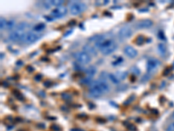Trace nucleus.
I'll return each instance as SVG.
<instances>
[{
	"label": "nucleus",
	"instance_id": "16",
	"mask_svg": "<svg viewBox=\"0 0 174 131\" xmlns=\"http://www.w3.org/2000/svg\"><path fill=\"white\" fill-rule=\"evenodd\" d=\"M14 26V21H6L5 30H11Z\"/></svg>",
	"mask_w": 174,
	"mask_h": 131
},
{
	"label": "nucleus",
	"instance_id": "15",
	"mask_svg": "<svg viewBox=\"0 0 174 131\" xmlns=\"http://www.w3.org/2000/svg\"><path fill=\"white\" fill-rule=\"evenodd\" d=\"M108 78L112 80L114 84H118V83H119V80H118V78H117V76H116L115 74H108Z\"/></svg>",
	"mask_w": 174,
	"mask_h": 131
},
{
	"label": "nucleus",
	"instance_id": "12",
	"mask_svg": "<svg viewBox=\"0 0 174 131\" xmlns=\"http://www.w3.org/2000/svg\"><path fill=\"white\" fill-rule=\"evenodd\" d=\"M64 4V1L63 0H53V1H46L44 3L45 6L48 8H50L51 6H55V7H59L62 6V5Z\"/></svg>",
	"mask_w": 174,
	"mask_h": 131
},
{
	"label": "nucleus",
	"instance_id": "8",
	"mask_svg": "<svg viewBox=\"0 0 174 131\" xmlns=\"http://www.w3.org/2000/svg\"><path fill=\"white\" fill-rule=\"evenodd\" d=\"M132 34V29L128 25H124L118 32V37L120 40H125Z\"/></svg>",
	"mask_w": 174,
	"mask_h": 131
},
{
	"label": "nucleus",
	"instance_id": "2",
	"mask_svg": "<svg viewBox=\"0 0 174 131\" xmlns=\"http://www.w3.org/2000/svg\"><path fill=\"white\" fill-rule=\"evenodd\" d=\"M30 25L26 22H21L17 25L9 36V39L11 41H22L24 36L29 33Z\"/></svg>",
	"mask_w": 174,
	"mask_h": 131
},
{
	"label": "nucleus",
	"instance_id": "7",
	"mask_svg": "<svg viewBox=\"0 0 174 131\" xmlns=\"http://www.w3.org/2000/svg\"><path fill=\"white\" fill-rule=\"evenodd\" d=\"M41 38V34L39 33H36V32H29L27 34L24 36V38L23 39V42L26 43V44H31L36 42L37 40H39Z\"/></svg>",
	"mask_w": 174,
	"mask_h": 131
},
{
	"label": "nucleus",
	"instance_id": "6",
	"mask_svg": "<svg viewBox=\"0 0 174 131\" xmlns=\"http://www.w3.org/2000/svg\"><path fill=\"white\" fill-rule=\"evenodd\" d=\"M160 66V61L155 59V58H151L148 60L147 65H146V70L149 74H152L157 71V69Z\"/></svg>",
	"mask_w": 174,
	"mask_h": 131
},
{
	"label": "nucleus",
	"instance_id": "14",
	"mask_svg": "<svg viewBox=\"0 0 174 131\" xmlns=\"http://www.w3.org/2000/svg\"><path fill=\"white\" fill-rule=\"evenodd\" d=\"M157 50H158V52H159L160 54L164 55V54L166 52V47H165V46L164 44H159V45L157 46Z\"/></svg>",
	"mask_w": 174,
	"mask_h": 131
},
{
	"label": "nucleus",
	"instance_id": "5",
	"mask_svg": "<svg viewBox=\"0 0 174 131\" xmlns=\"http://www.w3.org/2000/svg\"><path fill=\"white\" fill-rule=\"evenodd\" d=\"M85 9H86V6L84 3L79 2V1H73L69 4V10L71 14L72 15H79L84 12Z\"/></svg>",
	"mask_w": 174,
	"mask_h": 131
},
{
	"label": "nucleus",
	"instance_id": "10",
	"mask_svg": "<svg viewBox=\"0 0 174 131\" xmlns=\"http://www.w3.org/2000/svg\"><path fill=\"white\" fill-rule=\"evenodd\" d=\"M124 52L131 59H133L137 55H138V52L135 50L134 48L132 46H126L124 48Z\"/></svg>",
	"mask_w": 174,
	"mask_h": 131
},
{
	"label": "nucleus",
	"instance_id": "21",
	"mask_svg": "<svg viewBox=\"0 0 174 131\" xmlns=\"http://www.w3.org/2000/svg\"><path fill=\"white\" fill-rule=\"evenodd\" d=\"M173 115H174V114H173Z\"/></svg>",
	"mask_w": 174,
	"mask_h": 131
},
{
	"label": "nucleus",
	"instance_id": "9",
	"mask_svg": "<svg viewBox=\"0 0 174 131\" xmlns=\"http://www.w3.org/2000/svg\"><path fill=\"white\" fill-rule=\"evenodd\" d=\"M67 13V9L66 7L64 6H59L53 9L51 12V16L53 17H63Z\"/></svg>",
	"mask_w": 174,
	"mask_h": 131
},
{
	"label": "nucleus",
	"instance_id": "4",
	"mask_svg": "<svg viewBox=\"0 0 174 131\" xmlns=\"http://www.w3.org/2000/svg\"><path fill=\"white\" fill-rule=\"evenodd\" d=\"M73 57L75 59V60L79 64H80V65L89 64L91 62V55L85 51L77 52H75L73 54Z\"/></svg>",
	"mask_w": 174,
	"mask_h": 131
},
{
	"label": "nucleus",
	"instance_id": "13",
	"mask_svg": "<svg viewBox=\"0 0 174 131\" xmlns=\"http://www.w3.org/2000/svg\"><path fill=\"white\" fill-rule=\"evenodd\" d=\"M44 29H45V25L44 23L38 24L37 25H35L33 27L34 32H36V33H40V32H42Z\"/></svg>",
	"mask_w": 174,
	"mask_h": 131
},
{
	"label": "nucleus",
	"instance_id": "3",
	"mask_svg": "<svg viewBox=\"0 0 174 131\" xmlns=\"http://www.w3.org/2000/svg\"><path fill=\"white\" fill-rule=\"evenodd\" d=\"M110 90V86L106 80H99L92 83L90 87V94L92 97H99Z\"/></svg>",
	"mask_w": 174,
	"mask_h": 131
},
{
	"label": "nucleus",
	"instance_id": "19",
	"mask_svg": "<svg viewBox=\"0 0 174 131\" xmlns=\"http://www.w3.org/2000/svg\"><path fill=\"white\" fill-rule=\"evenodd\" d=\"M6 20L4 18H1V30H5V26H6Z\"/></svg>",
	"mask_w": 174,
	"mask_h": 131
},
{
	"label": "nucleus",
	"instance_id": "17",
	"mask_svg": "<svg viewBox=\"0 0 174 131\" xmlns=\"http://www.w3.org/2000/svg\"><path fill=\"white\" fill-rule=\"evenodd\" d=\"M115 75L117 76V78L119 80V81H120V80H124V79L126 78V73H118Z\"/></svg>",
	"mask_w": 174,
	"mask_h": 131
},
{
	"label": "nucleus",
	"instance_id": "18",
	"mask_svg": "<svg viewBox=\"0 0 174 131\" xmlns=\"http://www.w3.org/2000/svg\"><path fill=\"white\" fill-rule=\"evenodd\" d=\"M87 73H88V74H90L91 76H92L93 74H95L96 69L94 67H90V68L87 70Z\"/></svg>",
	"mask_w": 174,
	"mask_h": 131
},
{
	"label": "nucleus",
	"instance_id": "11",
	"mask_svg": "<svg viewBox=\"0 0 174 131\" xmlns=\"http://www.w3.org/2000/svg\"><path fill=\"white\" fill-rule=\"evenodd\" d=\"M153 23H152V20H149V19H145V20H141L139 22H138V24L136 25V26L139 29H144V28H149L151 27Z\"/></svg>",
	"mask_w": 174,
	"mask_h": 131
},
{
	"label": "nucleus",
	"instance_id": "20",
	"mask_svg": "<svg viewBox=\"0 0 174 131\" xmlns=\"http://www.w3.org/2000/svg\"><path fill=\"white\" fill-rule=\"evenodd\" d=\"M166 130L167 131H174V122L171 123V124H169L168 127H167V129H166Z\"/></svg>",
	"mask_w": 174,
	"mask_h": 131
},
{
	"label": "nucleus",
	"instance_id": "1",
	"mask_svg": "<svg viewBox=\"0 0 174 131\" xmlns=\"http://www.w3.org/2000/svg\"><path fill=\"white\" fill-rule=\"evenodd\" d=\"M96 46L99 49L104 55H108L113 53L118 47V44L112 39L102 38L96 41Z\"/></svg>",
	"mask_w": 174,
	"mask_h": 131
}]
</instances>
